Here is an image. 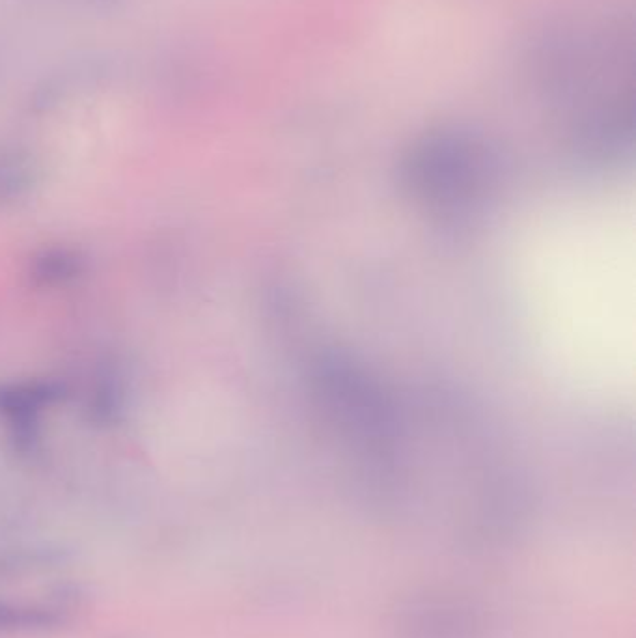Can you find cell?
Here are the masks:
<instances>
[{
  "mask_svg": "<svg viewBox=\"0 0 636 638\" xmlns=\"http://www.w3.org/2000/svg\"><path fill=\"white\" fill-rule=\"evenodd\" d=\"M513 260L519 316L551 372L599 402H633L635 195L567 198L528 226Z\"/></svg>",
  "mask_w": 636,
  "mask_h": 638,
  "instance_id": "1",
  "label": "cell"
},
{
  "mask_svg": "<svg viewBox=\"0 0 636 638\" xmlns=\"http://www.w3.org/2000/svg\"><path fill=\"white\" fill-rule=\"evenodd\" d=\"M70 605L62 599H0V638L42 635L70 622Z\"/></svg>",
  "mask_w": 636,
  "mask_h": 638,
  "instance_id": "2",
  "label": "cell"
}]
</instances>
